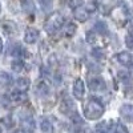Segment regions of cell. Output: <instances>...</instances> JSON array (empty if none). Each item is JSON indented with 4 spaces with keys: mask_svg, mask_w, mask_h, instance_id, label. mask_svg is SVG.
<instances>
[{
    "mask_svg": "<svg viewBox=\"0 0 133 133\" xmlns=\"http://www.w3.org/2000/svg\"><path fill=\"white\" fill-rule=\"evenodd\" d=\"M104 115V105L97 98H89L84 107V116L88 120H98Z\"/></svg>",
    "mask_w": 133,
    "mask_h": 133,
    "instance_id": "obj_1",
    "label": "cell"
},
{
    "mask_svg": "<svg viewBox=\"0 0 133 133\" xmlns=\"http://www.w3.org/2000/svg\"><path fill=\"white\" fill-rule=\"evenodd\" d=\"M63 23H64L63 16H61L60 14H57V12H55V14H52V15L47 19L44 27H45V31H47L48 33H52V35H53V33H56L59 29H61Z\"/></svg>",
    "mask_w": 133,
    "mask_h": 133,
    "instance_id": "obj_2",
    "label": "cell"
},
{
    "mask_svg": "<svg viewBox=\"0 0 133 133\" xmlns=\"http://www.w3.org/2000/svg\"><path fill=\"white\" fill-rule=\"evenodd\" d=\"M73 96L77 100H83L84 95H85V84L81 79H76L73 83V91H72Z\"/></svg>",
    "mask_w": 133,
    "mask_h": 133,
    "instance_id": "obj_3",
    "label": "cell"
},
{
    "mask_svg": "<svg viewBox=\"0 0 133 133\" xmlns=\"http://www.w3.org/2000/svg\"><path fill=\"white\" fill-rule=\"evenodd\" d=\"M9 100L12 103H16V104H20V103H24L25 100H27V95L25 92L23 91H19V89H14V91H11L9 95H8Z\"/></svg>",
    "mask_w": 133,
    "mask_h": 133,
    "instance_id": "obj_4",
    "label": "cell"
},
{
    "mask_svg": "<svg viewBox=\"0 0 133 133\" xmlns=\"http://www.w3.org/2000/svg\"><path fill=\"white\" fill-rule=\"evenodd\" d=\"M73 16L76 20H79V21H87L88 17H89V12H88V9L83 5H79V7H76L73 9Z\"/></svg>",
    "mask_w": 133,
    "mask_h": 133,
    "instance_id": "obj_5",
    "label": "cell"
},
{
    "mask_svg": "<svg viewBox=\"0 0 133 133\" xmlns=\"http://www.w3.org/2000/svg\"><path fill=\"white\" fill-rule=\"evenodd\" d=\"M39 39V31L36 28H27L24 33V41L27 44H35Z\"/></svg>",
    "mask_w": 133,
    "mask_h": 133,
    "instance_id": "obj_6",
    "label": "cell"
},
{
    "mask_svg": "<svg viewBox=\"0 0 133 133\" xmlns=\"http://www.w3.org/2000/svg\"><path fill=\"white\" fill-rule=\"evenodd\" d=\"M88 85H89V89L93 91V92H98V91H104L105 89V83H104L103 79H100V77L91 79Z\"/></svg>",
    "mask_w": 133,
    "mask_h": 133,
    "instance_id": "obj_7",
    "label": "cell"
},
{
    "mask_svg": "<svg viewBox=\"0 0 133 133\" xmlns=\"http://www.w3.org/2000/svg\"><path fill=\"white\" fill-rule=\"evenodd\" d=\"M73 109H75L73 103L71 101L68 97H65L63 101H61V104H60V112H61L63 115H69Z\"/></svg>",
    "mask_w": 133,
    "mask_h": 133,
    "instance_id": "obj_8",
    "label": "cell"
},
{
    "mask_svg": "<svg viewBox=\"0 0 133 133\" xmlns=\"http://www.w3.org/2000/svg\"><path fill=\"white\" fill-rule=\"evenodd\" d=\"M117 61L120 64H123V65H128L132 61V55L129 52H125V51L124 52H120L117 55Z\"/></svg>",
    "mask_w": 133,
    "mask_h": 133,
    "instance_id": "obj_9",
    "label": "cell"
},
{
    "mask_svg": "<svg viewBox=\"0 0 133 133\" xmlns=\"http://www.w3.org/2000/svg\"><path fill=\"white\" fill-rule=\"evenodd\" d=\"M120 113H121V116H123L125 120H130V117L133 116V107L129 105V104L123 105L121 109H120Z\"/></svg>",
    "mask_w": 133,
    "mask_h": 133,
    "instance_id": "obj_10",
    "label": "cell"
},
{
    "mask_svg": "<svg viewBox=\"0 0 133 133\" xmlns=\"http://www.w3.org/2000/svg\"><path fill=\"white\" fill-rule=\"evenodd\" d=\"M12 84V77L7 72H0V85L3 87H9Z\"/></svg>",
    "mask_w": 133,
    "mask_h": 133,
    "instance_id": "obj_11",
    "label": "cell"
},
{
    "mask_svg": "<svg viewBox=\"0 0 133 133\" xmlns=\"http://www.w3.org/2000/svg\"><path fill=\"white\" fill-rule=\"evenodd\" d=\"M11 68H12L15 72H23L24 68H25V64L23 60H20V59H15L12 61V64H11Z\"/></svg>",
    "mask_w": 133,
    "mask_h": 133,
    "instance_id": "obj_12",
    "label": "cell"
},
{
    "mask_svg": "<svg viewBox=\"0 0 133 133\" xmlns=\"http://www.w3.org/2000/svg\"><path fill=\"white\" fill-rule=\"evenodd\" d=\"M16 85H17V89L19 91L25 92L28 88H29V80L25 79V77H20V79H17V81H16Z\"/></svg>",
    "mask_w": 133,
    "mask_h": 133,
    "instance_id": "obj_13",
    "label": "cell"
},
{
    "mask_svg": "<svg viewBox=\"0 0 133 133\" xmlns=\"http://www.w3.org/2000/svg\"><path fill=\"white\" fill-rule=\"evenodd\" d=\"M40 129H41L43 133H52V123H51L48 118L41 120V123H40Z\"/></svg>",
    "mask_w": 133,
    "mask_h": 133,
    "instance_id": "obj_14",
    "label": "cell"
},
{
    "mask_svg": "<svg viewBox=\"0 0 133 133\" xmlns=\"http://www.w3.org/2000/svg\"><path fill=\"white\" fill-rule=\"evenodd\" d=\"M77 27L75 23H68L66 24V27H64V35L66 37H71L72 35H75V32H76Z\"/></svg>",
    "mask_w": 133,
    "mask_h": 133,
    "instance_id": "obj_15",
    "label": "cell"
},
{
    "mask_svg": "<svg viewBox=\"0 0 133 133\" xmlns=\"http://www.w3.org/2000/svg\"><path fill=\"white\" fill-rule=\"evenodd\" d=\"M11 55H12L15 59H20V60H21V57H23V47L19 45V44L14 45L12 51H11Z\"/></svg>",
    "mask_w": 133,
    "mask_h": 133,
    "instance_id": "obj_16",
    "label": "cell"
},
{
    "mask_svg": "<svg viewBox=\"0 0 133 133\" xmlns=\"http://www.w3.org/2000/svg\"><path fill=\"white\" fill-rule=\"evenodd\" d=\"M23 125H24V128H25V130L27 132H29V133H32L33 130H35V121H33L32 118H25L24 121H23Z\"/></svg>",
    "mask_w": 133,
    "mask_h": 133,
    "instance_id": "obj_17",
    "label": "cell"
},
{
    "mask_svg": "<svg viewBox=\"0 0 133 133\" xmlns=\"http://www.w3.org/2000/svg\"><path fill=\"white\" fill-rule=\"evenodd\" d=\"M110 132V127L108 125V123H100L96 127V133H109Z\"/></svg>",
    "mask_w": 133,
    "mask_h": 133,
    "instance_id": "obj_18",
    "label": "cell"
},
{
    "mask_svg": "<svg viewBox=\"0 0 133 133\" xmlns=\"http://www.w3.org/2000/svg\"><path fill=\"white\" fill-rule=\"evenodd\" d=\"M21 4H23V9L25 11L28 15H29V12H31V15L33 14V9H35V8H33V3L31 2V0H23V3H21Z\"/></svg>",
    "mask_w": 133,
    "mask_h": 133,
    "instance_id": "obj_19",
    "label": "cell"
},
{
    "mask_svg": "<svg viewBox=\"0 0 133 133\" xmlns=\"http://www.w3.org/2000/svg\"><path fill=\"white\" fill-rule=\"evenodd\" d=\"M95 29H96L97 32H100L101 35H104V33H108V28H107V24L104 23V21H97Z\"/></svg>",
    "mask_w": 133,
    "mask_h": 133,
    "instance_id": "obj_20",
    "label": "cell"
},
{
    "mask_svg": "<svg viewBox=\"0 0 133 133\" xmlns=\"http://www.w3.org/2000/svg\"><path fill=\"white\" fill-rule=\"evenodd\" d=\"M39 3H40V5L44 11H48L49 7L52 5V0H39Z\"/></svg>",
    "mask_w": 133,
    "mask_h": 133,
    "instance_id": "obj_21",
    "label": "cell"
},
{
    "mask_svg": "<svg viewBox=\"0 0 133 133\" xmlns=\"http://www.w3.org/2000/svg\"><path fill=\"white\" fill-rule=\"evenodd\" d=\"M125 44H127V47L129 49L133 51V35H127L125 37Z\"/></svg>",
    "mask_w": 133,
    "mask_h": 133,
    "instance_id": "obj_22",
    "label": "cell"
},
{
    "mask_svg": "<svg viewBox=\"0 0 133 133\" xmlns=\"http://www.w3.org/2000/svg\"><path fill=\"white\" fill-rule=\"evenodd\" d=\"M115 130H116V133H128L127 128H125L123 124H117L116 128H115Z\"/></svg>",
    "mask_w": 133,
    "mask_h": 133,
    "instance_id": "obj_23",
    "label": "cell"
},
{
    "mask_svg": "<svg viewBox=\"0 0 133 133\" xmlns=\"http://www.w3.org/2000/svg\"><path fill=\"white\" fill-rule=\"evenodd\" d=\"M120 77H123V81H129V76L128 73H124V72H120Z\"/></svg>",
    "mask_w": 133,
    "mask_h": 133,
    "instance_id": "obj_24",
    "label": "cell"
},
{
    "mask_svg": "<svg viewBox=\"0 0 133 133\" xmlns=\"http://www.w3.org/2000/svg\"><path fill=\"white\" fill-rule=\"evenodd\" d=\"M92 55H95V56H96V57H98V59H101V57H103V55H101V52H100L98 49H95V51L92 52Z\"/></svg>",
    "mask_w": 133,
    "mask_h": 133,
    "instance_id": "obj_25",
    "label": "cell"
},
{
    "mask_svg": "<svg viewBox=\"0 0 133 133\" xmlns=\"http://www.w3.org/2000/svg\"><path fill=\"white\" fill-rule=\"evenodd\" d=\"M3 51V40H2V37H0V52Z\"/></svg>",
    "mask_w": 133,
    "mask_h": 133,
    "instance_id": "obj_26",
    "label": "cell"
},
{
    "mask_svg": "<svg viewBox=\"0 0 133 133\" xmlns=\"http://www.w3.org/2000/svg\"><path fill=\"white\" fill-rule=\"evenodd\" d=\"M15 133H24V130H16Z\"/></svg>",
    "mask_w": 133,
    "mask_h": 133,
    "instance_id": "obj_27",
    "label": "cell"
},
{
    "mask_svg": "<svg viewBox=\"0 0 133 133\" xmlns=\"http://www.w3.org/2000/svg\"><path fill=\"white\" fill-rule=\"evenodd\" d=\"M0 12H2V4H0Z\"/></svg>",
    "mask_w": 133,
    "mask_h": 133,
    "instance_id": "obj_28",
    "label": "cell"
}]
</instances>
